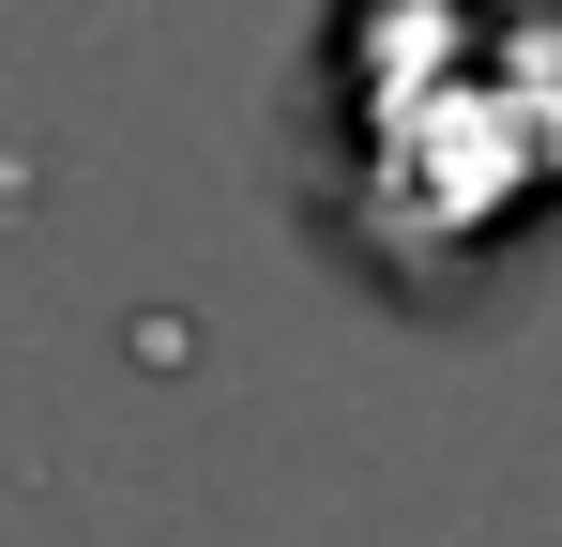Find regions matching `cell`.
<instances>
[{"instance_id": "cell-1", "label": "cell", "mask_w": 562, "mask_h": 547, "mask_svg": "<svg viewBox=\"0 0 562 547\" xmlns=\"http://www.w3.org/2000/svg\"><path fill=\"white\" fill-rule=\"evenodd\" d=\"M319 213L411 304H457L562 213V0H335Z\"/></svg>"}]
</instances>
